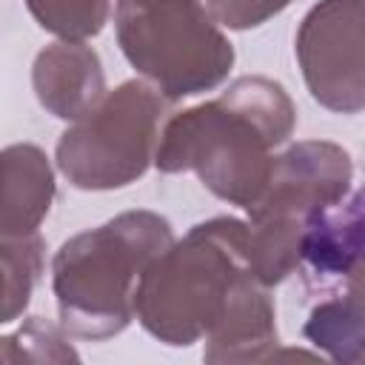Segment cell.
Masks as SVG:
<instances>
[{"label": "cell", "instance_id": "cell-1", "mask_svg": "<svg viewBox=\"0 0 365 365\" xmlns=\"http://www.w3.org/2000/svg\"><path fill=\"white\" fill-rule=\"evenodd\" d=\"M297 111L285 88L268 77H240L217 100L174 114L157 145V168L194 171L220 200L251 208L268 188L271 148L294 131Z\"/></svg>", "mask_w": 365, "mask_h": 365}, {"label": "cell", "instance_id": "cell-2", "mask_svg": "<svg viewBox=\"0 0 365 365\" xmlns=\"http://www.w3.org/2000/svg\"><path fill=\"white\" fill-rule=\"evenodd\" d=\"M248 222L217 217L171 242L140 277L134 317L165 345H191L208 336L228 314L251 274Z\"/></svg>", "mask_w": 365, "mask_h": 365}, {"label": "cell", "instance_id": "cell-3", "mask_svg": "<svg viewBox=\"0 0 365 365\" xmlns=\"http://www.w3.org/2000/svg\"><path fill=\"white\" fill-rule=\"evenodd\" d=\"M174 234L154 211H125L63 242L51 262L63 331L106 339L134 319V294L145 268L171 248Z\"/></svg>", "mask_w": 365, "mask_h": 365}, {"label": "cell", "instance_id": "cell-4", "mask_svg": "<svg viewBox=\"0 0 365 365\" xmlns=\"http://www.w3.org/2000/svg\"><path fill=\"white\" fill-rule=\"evenodd\" d=\"M117 43L125 60L168 100L217 88L234 46L200 0H117Z\"/></svg>", "mask_w": 365, "mask_h": 365}, {"label": "cell", "instance_id": "cell-5", "mask_svg": "<svg viewBox=\"0 0 365 365\" xmlns=\"http://www.w3.org/2000/svg\"><path fill=\"white\" fill-rule=\"evenodd\" d=\"M168 97L143 80L108 91L57 143V168L74 188L111 191L140 180L157 157Z\"/></svg>", "mask_w": 365, "mask_h": 365}, {"label": "cell", "instance_id": "cell-6", "mask_svg": "<svg viewBox=\"0 0 365 365\" xmlns=\"http://www.w3.org/2000/svg\"><path fill=\"white\" fill-rule=\"evenodd\" d=\"M297 60L311 97L336 114L365 108V0H319L299 23Z\"/></svg>", "mask_w": 365, "mask_h": 365}, {"label": "cell", "instance_id": "cell-7", "mask_svg": "<svg viewBox=\"0 0 365 365\" xmlns=\"http://www.w3.org/2000/svg\"><path fill=\"white\" fill-rule=\"evenodd\" d=\"M351 157L328 140H305L274 160L265 194L248 208V220H297L311 225L322 208L336 205L351 182Z\"/></svg>", "mask_w": 365, "mask_h": 365}, {"label": "cell", "instance_id": "cell-8", "mask_svg": "<svg viewBox=\"0 0 365 365\" xmlns=\"http://www.w3.org/2000/svg\"><path fill=\"white\" fill-rule=\"evenodd\" d=\"M31 86L46 111L74 123L106 97L100 54L83 40L51 43L34 60Z\"/></svg>", "mask_w": 365, "mask_h": 365}, {"label": "cell", "instance_id": "cell-9", "mask_svg": "<svg viewBox=\"0 0 365 365\" xmlns=\"http://www.w3.org/2000/svg\"><path fill=\"white\" fill-rule=\"evenodd\" d=\"M265 288L268 285L259 282L257 277L245 279L228 314L205 336L208 362H254L274 356L271 348H277V325H274V302L265 294Z\"/></svg>", "mask_w": 365, "mask_h": 365}, {"label": "cell", "instance_id": "cell-10", "mask_svg": "<svg viewBox=\"0 0 365 365\" xmlns=\"http://www.w3.org/2000/svg\"><path fill=\"white\" fill-rule=\"evenodd\" d=\"M54 200V171L48 157L31 143L3 151V237L34 234Z\"/></svg>", "mask_w": 365, "mask_h": 365}, {"label": "cell", "instance_id": "cell-11", "mask_svg": "<svg viewBox=\"0 0 365 365\" xmlns=\"http://www.w3.org/2000/svg\"><path fill=\"white\" fill-rule=\"evenodd\" d=\"M43 271V240L40 234L3 237V311L0 322H14V317L29 305L34 282Z\"/></svg>", "mask_w": 365, "mask_h": 365}, {"label": "cell", "instance_id": "cell-12", "mask_svg": "<svg viewBox=\"0 0 365 365\" xmlns=\"http://www.w3.org/2000/svg\"><path fill=\"white\" fill-rule=\"evenodd\" d=\"M31 17L60 40H88L108 23V0H26Z\"/></svg>", "mask_w": 365, "mask_h": 365}, {"label": "cell", "instance_id": "cell-13", "mask_svg": "<svg viewBox=\"0 0 365 365\" xmlns=\"http://www.w3.org/2000/svg\"><path fill=\"white\" fill-rule=\"evenodd\" d=\"M11 339L23 342V354L20 359H34V362H60V359H77V351L63 339L60 328H54L51 322H46L43 317H31L20 325L17 334H11Z\"/></svg>", "mask_w": 365, "mask_h": 365}, {"label": "cell", "instance_id": "cell-14", "mask_svg": "<svg viewBox=\"0 0 365 365\" xmlns=\"http://www.w3.org/2000/svg\"><path fill=\"white\" fill-rule=\"evenodd\" d=\"M291 0H205L208 11L220 26L228 29H254L268 17L279 14Z\"/></svg>", "mask_w": 365, "mask_h": 365}, {"label": "cell", "instance_id": "cell-15", "mask_svg": "<svg viewBox=\"0 0 365 365\" xmlns=\"http://www.w3.org/2000/svg\"><path fill=\"white\" fill-rule=\"evenodd\" d=\"M345 274H348V291L342 302L351 311V317L359 322V328L365 331V257L354 259Z\"/></svg>", "mask_w": 365, "mask_h": 365}]
</instances>
